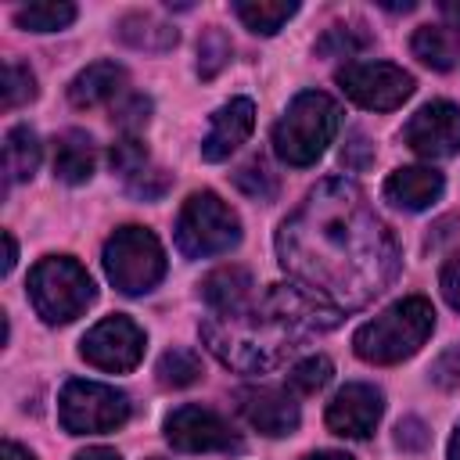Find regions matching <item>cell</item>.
I'll list each match as a JSON object with an SVG mask.
<instances>
[{
	"label": "cell",
	"instance_id": "obj_34",
	"mask_svg": "<svg viewBox=\"0 0 460 460\" xmlns=\"http://www.w3.org/2000/svg\"><path fill=\"white\" fill-rule=\"evenodd\" d=\"M431 381H435L438 388H456V385H460V349H449V352H442V356L435 359Z\"/></svg>",
	"mask_w": 460,
	"mask_h": 460
},
{
	"label": "cell",
	"instance_id": "obj_29",
	"mask_svg": "<svg viewBox=\"0 0 460 460\" xmlns=\"http://www.w3.org/2000/svg\"><path fill=\"white\" fill-rule=\"evenodd\" d=\"M230 50L234 47H230L223 29H205V36L198 43V72H201V79H212L230 61Z\"/></svg>",
	"mask_w": 460,
	"mask_h": 460
},
{
	"label": "cell",
	"instance_id": "obj_19",
	"mask_svg": "<svg viewBox=\"0 0 460 460\" xmlns=\"http://www.w3.org/2000/svg\"><path fill=\"white\" fill-rule=\"evenodd\" d=\"M93 165H97V147H93V137L83 133V129H68L58 137L54 144V176L61 183H86L93 176Z\"/></svg>",
	"mask_w": 460,
	"mask_h": 460
},
{
	"label": "cell",
	"instance_id": "obj_31",
	"mask_svg": "<svg viewBox=\"0 0 460 460\" xmlns=\"http://www.w3.org/2000/svg\"><path fill=\"white\" fill-rule=\"evenodd\" d=\"M151 162H147V147L137 140V137H122L119 144H111V169L122 176V180H129V176H137L140 169H147Z\"/></svg>",
	"mask_w": 460,
	"mask_h": 460
},
{
	"label": "cell",
	"instance_id": "obj_32",
	"mask_svg": "<svg viewBox=\"0 0 460 460\" xmlns=\"http://www.w3.org/2000/svg\"><path fill=\"white\" fill-rule=\"evenodd\" d=\"M147 115H151V101L140 97V93H129V97H122V101L111 108V122H115L126 137H133L140 126H147Z\"/></svg>",
	"mask_w": 460,
	"mask_h": 460
},
{
	"label": "cell",
	"instance_id": "obj_18",
	"mask_svg": "<svg viewBox=\"0 0 460 460\" xmlns=\"http://www.w3.org/2000/svg\"><path fill=\"white\" fill-rule=\"evenodd\" d=\"M201 298L212 313H234L255 298V280L244 266H219L201 280Z\"/></svg>",
	"mask_w": 460,
	"mask_h": 460
},
{
	"label": "cell",
	"instance_id": "obj_40",
	"mask_svg": "<svg viewBox=\"0 0 460 460\" xmlns=\"http://www.w3.org/2000/svg\"><path fill=\"white\" fill-rule=\"evenodd\" d=\"M14 259H18V244H14L11 234H4V273L14 270Z\"/></svg>",
	"mask_w": 460,
	"mask_h": 460
},
{
	"label": "cell",
	"instance_id": "obj_14",
	"mask_svg": "<svg viewBox=\"0 0 460 460\" xmlns=\"http://www.w3.org/2000/svg\"><path fill=\"white\" fill-rule=\"evenodd\" d=\"M237 410H241V417H244L255 431H262V435H270V438L291 435V431L298 428V420H302L295 395H291L288 388H273V385L241 388V392H237Z\"/></svg>",
	"mask_w": 460,
	"mask_h": 460
},
{
	"label": "cell",
	"instance_id": "obj_27",
	"mask_svg": "<svg viewBox=\"0 0 460 460\" xmlns=\"http://www.w3.org/2000/svg\"><path fill=\"white\" fill-rule=\"evenodd\" d=\"M331 377H334V363H331L327 356H305L302 363L291 367L288 388H291V392H302V395H313V392L327 388Z\"/></svg>",
	"mask_w": 460,
	"mask_h": 460
},
{
	"label": "cell",
	"instance_id": "obj_8",
	"mask_svg": "<svg viewBox=\"0 0 460 460\" xmlns=\"http://www.w3.org/2000/svg\"><path fill=\"white\" fill-rule=\"evenodd\" d=\"M58 417L68 435H104L129 420V395L101 381H68L58 399Z\"/></svg>",
	"mask_w": 460,
	"mask_h": 460
},
{
	"label": "cell",
	"instance_id": "obj_7",
	"mask_svg": "<svg viewBox=\"0 0 460 460\" xmlns=\"http://www.w3.org/2000/svg\"><path fill=\"white\" fill-rule=\"evenodd\" d=\"M237 241H241V219L219 194L198 190L183 201L180 219H176V248L187 259L223 255Z\"/></svg>",
	"mask_w": 460,
	"mask_h": 460
},
{
	"label": "cell",
	"instance_id": "obj_41",
	"mask_svg": "<svg viewBox=\"0 0 460 460\" xmlns=\"http://www.w3.org/2000/svg\"><path fill=\"white\" fill-rule=\"evenodd\" d=\"M305 460H352L349 453H338V449H320V453H309Z\"/></svg>",
	"mask_w": 460,
	"mask_h": 460
},
{
	"label": "cell",
	"instance_id": "obj_21",
	"mask_svg": "<svg viewBox=\"0 0 460 460\" xmlns=\"http://www.w3.org/2000/svg\"><path fill=\"white\" fill-rule=\"evenodd\" d=\"M40 155H43L40 137L29 126L7 129V137H4V172H7V183L32 180V172L40 169Z\"/></svg>",
	"mask_w": 460,
	"mask_h": 460
},
{
	"label": "cell",
	"instance_id": "obj_9",
	"mask_svg": "<svg viewBox=\"0 0 460 460\" xmlns=\"http://www.w3.org/2000/svg\"><path fill=\"white\" fill-rule=\"evenodd\" d=\"M338 86L359 108L392 111L413 93V75L392 61H352L338 72Z\"/></svg>",
	"mask_w": 460,
	"mask_h": 460
},
{
	"label": "cell",
	"instance_id": "obj_43",
	"mask_svg": "<svg viewBox=\"0 0 460 460\" xmlns=\"http://www.w3.org/2000/svg\"><path fill=\"white\" fill-rule=\"evenodd\" d=\"M449 460H460V424H456V431L449 438Z\"/></svg>",
	"mask_w": 460,
	"mask_h": 460
},
{
	"label": "cell",
	"instance_id": "obj_10",
	"mask_svg": "<svg viewBox=\"0 0 460 460\" xmlns=\"http://www.w3.org/2000/svg\"><path fill=\"white\" fill-rule=\"evenodd\" d=\"M144 345H147V338L129 316H104L79 341V356L97 370L122 374V370H133L140 363Z\"/></svg>",
	"mask_w": 460,
	"mask_h": 460
},
{
	"label": "cell",
	"instance_id": "obj_6",
	"mask_svg": "<svg viewBox=\"0 0 460 460\" xmlns=\"http://www.w3.org/2000/svg\"><path fill=\"white\" fill-rule=\"evenodd\" d=\"M104 273L122 295H147L165 277V248L147 226H119L104 241Z\"/></svg>",
	"mask_w": 460,
	"mask_h": 460
},
{
	"label": "cell",
	"instance_id": "obj_4",
	"mask_svg": "<svg viewBox=\"0 0 460 460\" xmlns=\"http://www.w3.org/2000/svg\"><path fill=\"white\" fill-rule=\"evenodd\" d=\"M338 126H341L338 101L331 93L305 90L288 104V111L273 126V151H277L280 162H288L295 169H305L327 151Z\"/></svg>",
	"mask_w": 460,
	"mask_h": 460
},
{
	"label": "cell",
	"instance_id": "obj_25",
	"mask_svg": "<svg viewBox=\"0 0 460 460\" xmlns=\"http://www.w3.org/2000/svg\"><path fill=\"white\" fill-rule=\"evenodd\" d=\"M155 374H158V385H165V388H187L201 377V359L190 349H169L158 359Z\"/></svg>",
	"mask_w": 460,
	"mask_h": 460
},
{
	"label": "cell",
	"instance_id": "obj_22",
	"mask_svg": "<svg viewBox=\"0 0 460 460\" xmlns=\"http://www.w3.org/2000/svg\"><path fill=\"white\" fill-rule=\"evenodd\" d=\"M115 32H119V40H122L126 47L155 50V54L176 47V40H180V32H176L172 25H165V22H158L155 14H126Z\"/></svg>",
	"mask_w": 460,
	"mask_h": 460
},
{
	"label": "cell",
	"instance_id": "obj_12",
	"mask_svg": "<svg viewBox=\"0 0 460 460\" xmlns=\"http://www.w3.org/2000/svg\"><path fill=\"white\" fill-rule=\"evenodd\" d=\"M402 140L420 158H453L460 151V108L449 101H431L417 108L402 126Z\"/></svg>",
	"mask_w": 460,
	"mask_h": 460
},
{
	"label": "cell",
	"instance_id": "obj_35",
	"mask_svg": "<svg viewBox=\"0 0 460 460\" xmlns=\"http://www.w3.org/2000/svg\"><path fill=\"white\" fill-rule=\"evenodd\" d=\"M438 288H442L446 302L460 313V252H453V255L446 259V266H442V273H438Z\"/></svg>",
	"mask_w": 460,
	"mask_h": 460
},
{
	"label": "cell",
	"instance_id": "obj_26",
	"mask_svg": "<svg viewBox=\"0 0 460 460\" xmlns=\"http://www.w3.org/2000/svg\"><path fill=\"white\" fill-rule=\"evenodd\" d=\"M370 47V32H363V25H331L320 40H316V54L320 58H356L359 50Z\"/></svg>",
	"mask_w": 460,
	"mask_h": 460
},
{
	"label": "cell",
	"instance_id": "obj_20",
	"mask_svg": "<svg viewBox=\"0 0 460 460\" xmlns=\"http://www.w3.org/2000/svg\"><path fill=\"white\" fill-rule=\"evenodd\" d=\"M413 58H420L435 72H449L460 61V29L453 25H420L410 40Z\"/></svg>",
	"mask_w": 460,
	"mask_h": 460
},
{
	"label": "cell",
	"instance_id": "obj_11",
	"mask_svg": "<svg viewBox=\"0 0 460 460\" xmlns=\"http://www.w3.org/2000/svg\"><path fill=\"white\" fill-rule=\"evenodd\" d=\"M165 438L180 453H237V431L205 406H176L165 417Z\"/></svg>",
	"mask_w": 460,
	"mask_h": 460
},
{
	"label": "cell",
	"instance_id": "obj_13",
	"mask_svg": "<svg viewBox=\"0 0 460 460\" xmlns=\"http://www.w3.org/2000/svg\"><path fill=\"white\" fill-rule=\"evenodd\" d=\"M381 410H385L381 392L374 385L352 381V385L338 388L334 399L327 402V428L341 438H367V435H374Z\"/></svg>",
	"mask_w": 460,
	"mask_h": 460
},
{
	"label": "cell",
	"instance_id": "obj_33",
	"mask_svg": "<svg viewBox=\"0 0 460 460\" xmlns=\"http://www.w3.org/2000/svg\"><path fill=\"white\" fill-rule=\"evenodd\" d=\"M126 187H129V194H137V198H144V201H158V198L169 190V172L147 165V169H140L137 176H129Z\"/></svg>",
	"mask_w": 460,
	"mask_h": 460
},
{
	"label": "cell",
	"instance_id": "obj_38",
	"mask_svg": "<svg viewBox=\"0 0 460 460\" xmlns=\"http://www.w3.org/2000/svg\"><path fill=\"white\" fill-rule=\"evenodd\" d=\"M72 460H122L115 449H108V446H90V449H83V453H75Z\"/></svg>",
	"mask_w": 460,
	"mask_h": 460
},
{
	"label": "cell",
	"instance_id": "obj_15",
	"mask_svg": "<svg viewBox=\"0 0 460 460\" xmlns=\"http://www.w3.org/2000/svg\"><path fill=\"white\" fill-rule=\"evenodd\" d=\"M255 126V104L248 97H234L226 101L223 108H216L212 122H208V133L201 140V158L205 162H223L230 158L252 133Z\"/></svg>",
	"mask_w": 460,
	"mask_h": 460
},
{
	"label": "cell",
	"instance_id": "obj_16",
	"mask_svg": "<svg viewBox=\"0 0 460 460\" xmlns=\"http://www.w3.org/2000/svg\"><path fill=\"white\" fill-rule=\"evenodd\" d=\"M446 180L442 172L428 169V165H402L395 169L388 180H385V198L395 205V208H406V212H420L428 208L431 201H438Z\"/></svg>",
	"mask_w": 460,
	"mask_h": 460
},
{
	"label": "cell",
	"instance_id": "obj_2",
	"mask_svg": "<svg viewBox=\"0 0 460 460\" xmlns=\"http://www.w3.org/2000/svg\"><path fill=\"white\" fill-rule=\"evenodd\" d=\"M338 316L305 298L295 284H273L244 309L212 313L201 323V338L212 356L241 374H262L280 367L313 331L334 327Z\"/></svg>",
	"mask_w": 460,
	"mask_h": 460
},
{
	"label": "cell",
	"instance_id": "obj_1",
	"mask_svg": "<svg viewBox=\"0 0 460 460\" xmlns=\"http://www.w3.org/2000/svg\"><path fill=\"white\" fill-rule=\"evenodd\" d=\"M277 255L291 284L338 320L374 302L399 273V244L352 180H323L280 223Z\"/></svg>",
	"mask_w": 460,
	"mask_h": 460
},
{
	"label": "cell",
	"instance_id": "obj_30",
	"mask_svg": "<svg viewBox=\"0 0 460 460\" xmlns=\"http://www.w3.org/2000/svg\"><path fill=\"white\" fill-rule=\"evenodd\" d=\"M36 97V79H32V72L25 68V65H14V61H7V68H4V108L11 111V108H22V104H29Z\"/></svg>",
	"mask_w": 460,
	"mask_h": 460
},
{
	"label": "cell",
	"instance_id": "obj_3",
	"mask_svg": "<svg viewBox=\"0 0 460 460\" xmlns=\"http://www.w3.org/2000/svg\"><path fill=\"white\" fill-rule=\"evenodd\" d=\"M431 331H435V305L424 295H410V298L392 302L374 320H367L352 334V349L363 363L392 367V363H402L413 352H420V345L431 338Z\"/></svg>",
	"mask_w": 460,
	"mask_h": 460
},
{
	"label": "cell",
	"instance_id": "obj_36",
	"mask_svg": "<svg viewBox=\"0 0 460 460\" xmlns=\"http://www.w3.org/2000/svg\"><path fill=\"white\" fill-rule=\"evenodd\" d=\"M395 442H399L402 449H424V446H428V428H424V420H417V417L399 420Z\"/></svg>",
	"mask_w": 460,
	"mask_h": 460
},
{
	"label": "cell",
	"instance_id": "obj_5",
	"mask_svg": "<svg viewBox=\"0 0 460 460\" xmlns=\"http://www.w3.org/2000/svg\"><path fill=\"white\" fill-rule=\"evenodd\" d=\"M93 280L72 255H47L29 273V298L43 323H72L93 302Z\"/></svg>",
	"mask_w": 460,
	"mask_h": 460
},
{
	"label": "cell",
	"instance_id": "obj_17",
	"mask_svg": "<svg viewBox=\"0 0 460 460\" xmlns=\"http://www.w3.org/2000/svg\"><path fill=\"white\" fill-rule=\"evenodd\" d=\"M126 90V68L115 61H93L68 83V101L75 108H97L104 101H115Z\"/></svg>",
	"mask_w": 460,
	"mask_h": 460
},
{
	"label": "cell",
	"instance_id": "obj_28",
	"mask_svg": "<svg viewBox=\"0 0 460 460\" xmlns=\"http://www.w3.org/2000/svg\"><path fill=\"white\" fill-rule=\"evenodd\" d=\"M234 187L248 198H259V201H270L277 194V172L262 162V158H252L244 162L237 172H234Z\"/></svg>",
	"mask_w": 460,
	"mask_h": 460
},
{
	"label": "cell",
	"instance_id": "obj_23",
	"mask_svg": "<svg viewBox=\"0 0 460 460\" xmlns=\"http://www.w3.org/2000/svg\"><path fill=\"white\" fill-rule=\"evenodd\" d=\"M234 11L255 36H273L288 18H295L298 4L295 0H237Z\"/></svg>",
	"mask_w": 460,
	"mask_h": 460
},
{
	"label": "cell",
	"instance_id": "obj_24",
	"mask_svg": "<svg viewBox=\"0 0 460 460\" xmlns=\"http://www.w3.org/2000/svg\"><path fill=\"white\" fill-rule=\"evenodd\" d=\"M14 22L29 32H61L75 22V4L68 0H36L14 11Z\"/></svg>",
	"mask_w": 460,
	"mask_h": 460
},
{
	"label": "cell",
	"instance_id": "obj_39",
	"mask_svg": "<svg viewBox=\"0 0 460 460\" xmlns=\"http://www.w3.org/2000/svg\"><path fill=\"white\" fill-rule=\"evenodd\" d=\"M0 460H36L29 449H22L18 442H4L0 446Z\"/></svg>",
	"mask_w": 460,
	"mask_h": 460
},
{
	"label": "cell",
	"instance_id": "obj_42",
	"mask_svg": "<svg viewBox=\"0 0 460 460\" xmlns=\"http://www.w3.org/2000/svg\"><path fill=\"white\" fill-rule=\"evenodd\" d=\"M438 7H442V14H446V18H453V22H460V0H442Z\"/></svg>",
	"mask_w": 460,
	"mask_h": 460
},
{
	"label": "cell",
	"instance_id": "obj_37",
	"mask_svg": "<svg viewBox=\"0 0 460 460\" xmlns=\"http://www.w3.org/2000/svg\"><path fill=\"white\" fill-rule=\"evenodd\" d=\"M370 158H374V147H370L367 137H359V133L341 147V165H345V169H363Z\"/></svg>",
	"mask_w": 460,
	"mask_h": 460
}]
</instances>
